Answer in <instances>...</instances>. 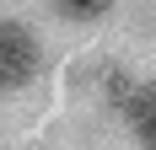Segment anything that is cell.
Returning a JSON list of instances; mask_svg holds the SVG:
<instances>
[{
    "mask_svg": "<svg viewBox=\"0 0 156 150\" xmlns=\"http://www.w3.org/2000/svg\"><path fill=\"white\" fill-rule=\"evenodd\" d=\"M32 64H38V43L16 27V22H0V91L22 86L32 75Z\"/></svg>",
    "mask_w": 156,
    "mask_h": 150,
    "instance_id": "1",
    "label": "cell"
},
{
    "mask_svg": "<svg viewBox=\"0 0 156 150\" xmlns=\"http://www.w3.org/2000/svg\"><path fill=\"white\" fill-rule=\"evenodd\" d=\"M129 113H135V123H140V139L156 150V86L135 91V97H129Z\"/></svg>",
    "mask_w": 156,
    "mask_h": 150,
    "instance_id": "2",
    "label": "cell"
},
{
    "mask_svg": "<svg viewBox=\"0 0 156 150\" xmlns=\"http://www.w3.org/2000/svg\"><path fill=\"white\" fill-rule=\"evenodd\" d=\"M59 11H65V16H102L108 5H102V0H65Z\"/></svg>",
    "mask_w": 156,
    "mask_h": 150,
    "instance_id": "3",
    "label": "cell"
}]
</instances>
